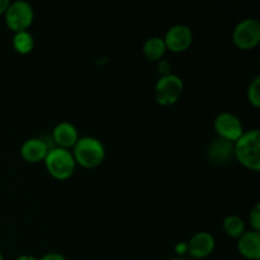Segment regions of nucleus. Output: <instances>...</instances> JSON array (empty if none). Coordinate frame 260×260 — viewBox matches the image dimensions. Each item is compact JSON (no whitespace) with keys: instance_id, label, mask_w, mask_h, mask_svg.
I'll list each match as a JSON object with an SVG mask.
<instances>
[{"instance_id":"nucleus-1","label":"nucleus","mask_w":260,"mask_h":260,"mask_svg":"<svg viewBox=\"0 0 260 260\" xmlns=\"http://www.w3.org/2000/svg\"><path fill=\"white\" fill-rule=\"evenodd\" d=\"M234 156L248 169H260V134L254 128L246 131L234 142Z\"/></svg>"},{"instance_id":"nucleus-2","label":"nucleus","mask_w":260,"mask_h":260,"mask_svg":"<svg viewBox=\"0 0 260 260\" xmlns=\"http://www.w3.org/2000/svg\"><path fill=\"white\" fill-rule=\"evenodd\" d=\"M74 159L79 165L88 169L99 167L106 157V149L95 137H81L74 146Z\"/></svg>"},{"instance_id":"nucleus-3","label":"nucleus","mask_w":260,"mask_h":260,"mask_svg":"<svg viewBox=\"0 0 260 260\" xmlns=\"http://www.w3.org/2000/svg\"><path fill=\"white\" fill-rule=\"evenodd\" d=\"M45 164L48 173L58 180L70 178L75 172L76 167L74 155L68 149H62V147L48 150L45 157Z\"/></svg>"},{"instance_id":"nucleus-4","label":"nucleus","mask_w":260,"mask_h":260,"mask_svg":"<svg viewBox=\"0 0 260 260\" xmlns=\"http://www.w3.org/2000/svg\"><path fill=\"white\" fill-rule=\"evenodd\" d=\"M33 18H35V12L32 5L23 0L10 3L5 12V23L15 33L27 30L32 24Z\"/></svg>"},{"instance_id":"nucleus-5","label":"nucleus","mask_w":260,"mask_h":260,"mask_svg":"<svg viewBox=\"0 0 260 260\" xmlns=\"http://www.w3.org/2000/svg\"><path fill=\"white\" fill-rule=\"evenodd\" d=\"M184 90L183 80L175 74L161 76L155 85V98L161 106H172L177 103Z\"/></svg>"},{"instance_id":"nucleus-6","label":"nucleus","mask_w":260,"mask_h":260,"mask_svg":"<svg viewBox=\"0 0 260 260\" xmlns=\"http://www.w3.org/2000/svg\"><path fill=\"white\" fill-rule=\"evenodd\" d=\"M233 41L241 50H250L260 42V23L255 18H246L238 23L233 33Z\"/></svg>"},{"instance_id":"nucleus-7","label":"nucleus","mask_w":260,"mask_h":260,"mask_svg":"<svg viewBox=\"0 0 260 260\" xmlns=\"http://www.w3.org/2000/svg\"><path fill=\"white\" fill-rule=\"evenodd\" d=\"M213 127L220 139L228 140L230 142H235L244 134L243 124L239 117L230 112H223L218 114L216 117Z\"/></svg>"},{"instance_id":"nucleus-8","label":"nucleus","mask_w":260,"mask_h":260,"mask_svg":"<svg viewBox=\"0 0 260 260\" xmlns=\"http://www.w3.org/2000/svg\"><path fill=\"white\" fill-rule=\"evenodd\" d=\"M162 40H164L165 47L169 48L172 52H183L192 45L193 33L188 25L175 24L168 29Z\"/></svg>"},{"instance_id":"nucleus-9","label":"nucleus","mask_w":260,"mask_h":260,"mask_svg":"<svg viewBox=\"0 0 260 260\" xmlns=\"http://www.w3.org/2000/svg\"><path fill=\"white\" fill-rule=\"evenodd\" d=\"M215 238L207 231H200L190 238L187 244V251L196 259H203L211 255L215 249Z\"/></svg>"},{"instance_id":"nucleus-10","label":"nucleus","mask_w":260,"mask_h":260,"mask_svg":"<svg viewBox=\"0 0 260 260\" xmlns=\"http://www.w3.org/2000/svg\"><path fill=\"white\" fill-rule=\"evenodd\" d=\"M238 250L244 258L249 260L260 259V234L258 231H248L239 238Z\"/></svg>"},{"instance_id":"nucleus-11","label":"nucleus","mask_w":260,"mask_h":260,"mask_svg":"<svg viewBox=\"0 0 260 260\" xmlns=\"http://www.w3.org/2000/svg\"><path fill=\"white\" fill-rule=\"evenodd\" d=\"M53 141L56 142L57 147L69 149L75 146L79 140L78 128L70 122H61L53 128L52 132Z\"/></svg>"},{"instance_id":"nucleus-12","label":"nucleus","mask_w":260,"mask_h":260,"mask_svg":"<svg viewBox=\"0 0 260 260\" xmlns=\"http://www.w3.org/2000/svg\"><path fill=\"white\" fill-rule=\"evenodd\" d=\"M234 156V142L217 139L208 146V159L217 165L228 164Z\"/></svg>"},{"instance_id":"nucleus-13","label":"nucleus","mask_w":260,"mask_h":260,"mask_svg":"<svg viewBox=\"0 0 260 260\" xmlns=\"http://www.w3.org/2000/svg\"><path fill=\"white\" fill-rule=\"evenodd\" d=\"M48 150L50 149L42 140L29 139L23 142L22 147H20V155L25 161L38 162L41 160H45Z\"/></svg>"},{"instance_id":"nucleus-14","label":"nucleus","mask_w":260,"mask_h":260,"mask_svg":"<svg viewBox=\"0 0 260 260\" xmlns=\"http://www.w3.org/2000/svg\"><path fill=\"white\" fill-rule=\"evenodd\" d=\"M165 50H167V47H165L164 40L160 37L149 38V40L145 41L144 47H142L145 57L150 61L160 60L164 56Z\"/></svg>"},{"instance_id":"nucleus-15","label":"nucleus","mask_w":260,"mask_h":260,"mask_svg":"<svg viewBox=\"0 0 260 260\" xmlns=\"http://www.w3.org/2000/svg\"><path fill=\"white\" fill-rule=\"evenodd\" d=\"M13 47L20 55H27L35 47V40L33 36L28 30L17 32L13 37Z\"/></svg>"},{"instance_id":"nucleus-16","label":"nucleus","mask_w":260,"mask_h":260,"mask_svg":"<svg viewBox=\"0 0 260 260\" xmlns=\"http://www.w3.org/2000/svg\"><path fill=\"white\" fill-rule=\"evenodd\" d=\"M223 230L231 238H240L245 233V223L239 216L230 215L223 220Z\"/></svg>"},{"instance_id":"nucleus-17","label":"nucleus","mask_w":260,"mask_h":260,"mask_svg":"<svg viewBox=\"0 0 260 260\" xmlns=\"http://www.w3.org/2000/svg\"><path fill=\"white\" fill-rule=\"evenodd\" d=\"M248 99L250 102V104H253L254 107L260 106V78L256 76L253 81L250 83L248 88Z\"/></svg>"},{"instance_id":"nucleus-18","label":"nucleus","mask_w":260,"mask_h":260,"mask_svg":"<svg viewBox=\"0 0 260 260\" xmlns=\"http://www.w3.org/2000/svg\"><path fill=\"white\" fill-rule=\"evenodd\" d=\"M249 220H250L251 228L254 229V231H260V205L256 203L253 207V210L250 211V216H249Z\"/></svg>"},{"instance_id":"nucleus-19","label":"nucleus","mask_w":260,"mask_h":260,"mask_svg":"<svg viewBox=\"0 0 260 260\" xmlns=\"http://www.w3.org/2000/svg\"><path fill=\"white\" fill-rule=\"evenodd\" d=\"M157 70L161 74V76L169 75V74H172V65H170L167 60H162L160 61L159 65H157Z\"/></svg>"},{"instance_id":"nucleus-20","label":"nucleus","mask_w":260,"mask_h":260,"mask_svg":"<svg viewBox=\"0 0 260 260\" xmlns=\"http://www.w3.org/2000/svg\"><path fill=\"white\" fill-rule=\"evenodd\" d=\"M38 260H68L62 254H58V253H48L46 255H43L42 258L38 259Z\"/></svg>"},{"instance_id":"nucleus-21","label":"nucleus","mask_w":260,"mask_h":260,"mask_svg":"<svg viewBox=\"0 0 260 260\" xmlns=\"http://www.w3.org/2000/svg\"><path fill=\"white\" fill-rule=\"evenodd\" d=\"M9 4H10L9 0H0V15L5 14L8 7H9Z\"/></svg>"},{"instance_id":"nucleus-22","label":"nucleus","mask_w":260,"mask_h":260,"mask_svg":"<svg viewBox=\"0 0 260 260\" xmlns=\"http://www.w3.org/2000/svg\"><path fill=\"white\" fill-rule=\"evenodd\" d=\"M175 250L179 254L187 253V243H179L177 246H175Z\"/></svg>"},{"instance_id":"nucleus-23","label":"nucleus","mask_w":260,"mask_h":260,"mask_svg":"<svg viewBox=\"0 0 260 260\" xmlns=\"http://www.w3.org/2000/svg\"><path fill=\"white\" fill-rule=\"evenodd\" d=\"M15 260H38V259L36 258V256H33V255H28V254H24V255L18 256V258Z\"/></svg>"},{"instance_id":"nucleus-24","label":"nucleus","mask_w":260,"mask_h":260,"mask_svg":"<svg viewBox=\"0 0 260 260\" xmlns=\"http://www.w3.org/2000/svg\"><path fill=\"white\" fill-rule=\"evenodd\" d=\"M0 260H4V258H3V254H2V251H0Z\"/></svg>"},{"instance_id":"nucleus-25","label":"nucleus","mask_w":260,"mask_h":260,"mask_svg":"<svg viewBox=\"0 0 260 260\" xmlns=\"http://www.w3.org/2000/svg\"><path fill=\"white\" fill-rule=\"evenodd\" d=\"M172 260H183V259H180V258H175V259H172Z\"/></svg>"}]
</instances>
